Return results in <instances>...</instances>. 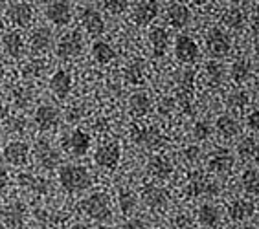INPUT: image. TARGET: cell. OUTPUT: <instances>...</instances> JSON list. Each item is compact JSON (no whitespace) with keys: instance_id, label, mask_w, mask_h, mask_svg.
<instances>
[{"instance_id":"1","label":"cell","mask_w":259,"mask_h":229,"mask_svg":"<svg viewBox=\"0 0 259 229\" xmlns=\"http://www.w3.org/2000/svg\"><path fill=\"white\" fill-rule=\"evenodd\" d=\"M59 180H61V185H63L66 191H70V193L85 191L87 187H90V184H92L89 170H87L85 167H79V165H68L65 169H61Z\"/></svg>"},{"instance_id":"2","label":"cell","mask_w":259,"mask_h":229,"mask_svg":"<svg viewBox=\"0 0 259 229\" xmlns=\"http://www.w3.org/2000/svg\"><path fill=\"white\" fill-rule=\"evenodd\" d=\"M79 209L89 214L90 218L98 220V222H105V220H109L110 216H112L109 196L103 193L90 194L89 198H85L79 204Z\"/></svg>"},{"instance_id":"3","label":"cell","mask_w":259,"mask_h":229,"mask_svg":"<svg viewBox=\"0 0 259 229\" xmlns=\"http://www.w3.org/2000/svg\"><path fill=\"white\" fill-rule=\"evenodd\" d=\"M219 193V184L217 182H211L209 178H206L204 175L200 173H195L191 176L190 184L186 187V196L190 198H197L200 194H206V196H213V194Z\"/></svg>"},{"instance_id":"4","label":"cell","mask_w":259,"mask_h":229,"mask_svg":"<svg viewBox=\"0 0 259 229\" xmlns=\"http://www.w3.org/2000/svg\"><path fill=\"white\" fill-rule=\"evenodd\" d=\"M131 138L135 140L136 145H142V147H147V149H155L160 145V132L151 127V125H133L131 129Z\"/></svg>"},{"instance_id":"5","label":"cell","mask_w":259,"mask_h":229,"mask_svg":"<svg viewBox=\"0 0 259 229\" xmlns=\"http://www.w3.org/2000/svg\"><path fill=\"white\" fill-rule=\"evenodd\" d=\"M83 51V39H81L79 31H70L59 39V44H57V55L59 57H75Z\"/></svg>"},{"instance_id":"6","label":"cell","mask_w":259,"mask_h":229,"mask_svg":"<svg viewBox=\"0 0 259 229\" xmlns=\"http://www.w3.org/2000/svg\"><path fill=\"white\" fill-rule=\"evenodd\" d=\"M175 55L182 63H195L199 57V46L188 35H179L175 42Z\"/></svg>"},{"instance_id":"7","label":"cell","mask_w":259,"mask_h":229,"mask_svg":"<svg viewBox=\"0 0 259 229\" xmlns=\"http://www.w3.org/2000/svg\"><path fill=\"white\" fill-rule=\"evenodd\" d=\"M96 163L103 169H116L120 163V147L116 143L101 145L100 149L96 150Z\"/></svg>"},{"instance_id":"8","label":"cell","mask_w":259,"mask_h":229,"mask_svg":"<svg viewBox=\"0 0 259 229\" xmlns=\"http://www.w3.org/2000/svg\"><path fill=\"white\" fill-rule=\"evenodd\" d=\"M35 159L42 169H55L61 161V156L57 154V150L52 149V145L46 141H39L35 145Z\"/></svg>"},{"instance_id":"9","label":"cell","mask_w":259,"mask_h":229,"mask_svg":"<svg viewBox=\"0 0 259 229\" xmlns=\"http://www.w3.org/2000/svg\"><path fill=\"white\" fill-rule=\"evenodd\" d=\"M206 48H208V53L211 55V57H217V59H219V57L228 55L230 40L221 30H211L208 39H206Z\"/></svg>"},{"instance_id":"10","label":"cell","mask_w":259,"mask_h":229,"mask_svg":"<svg viewBox=\"0 0 259 229\" xmlns=\"http://www.w3.org/2000/svg\"><path fill=\"white\" fill-rule=\"evenodd\" d=\"M35 123L40 130H52L59 125V110L55 106L42 105L35 112Z\"/></svg>"},{"instance_id":"11","label":"cell","mask_w":259,"mask_h":229,"mask_svg":"<svg viewBox=\"0 0 259 229\" xmlns=\"http://www.w3.org/2000/svg\"><path fill=\"white\" fill-rule=\"evenodd\" d=\"M26 216V207L20 202H13V204H8L4 209L0 211V218L6 225L10 227H20L22 222H24Z\"/></svg>"},{"instance_id":"12","label":"cell","mask_w":259,"mask_h":229,"mask_svg":"<svg viewBox=\"0 0 259 229\" xmlns=\"http://www.w3.org/2000/svg\"><path fill=\"white\" fill-rule=\"evenodd\" d=\"M142 198H144V202L149 205V207L156 209V207H164V205L167 204L169 194H167L165 189L158 187V185L149 184V185H145L144 191H142Z\"/></svg>"},{"instance_id":"13","label":"cell","mask_w":259,"mask_h":229,"mask_svg":"<svg viewBox=\"0 0 259 229\" xmlns=\"http://www.w3.org/2000/svg\"><path fill=\"white\" fill-rule=\"evenodd\" d=\"M65 149H68L74 156H83L90 149V136L83 130H74L70 138L65 141Z\"/></svg>"},{"instance_id":"14","label":"cell","mask_w":259,"mask_h":229,"mask_svg":"<svg viewBox=\"0 0 259 229\" xmlns=\"http://www.w3.org/2000/svg\"><path fill=\"white\" fill-rule=\"evenodd\" d=\"M81 19H83V26H85V30L89 31L90 35L100 37L105 31L103 19H101V15L94 8H85L83 13H81Z\"/></svg>"},{"instance_id":"15","label":"cell","mask_w":259,"mask_h":229,"mask_svg":"<svg viewBox=\"0 0 259 229\" xmlns=\"http://www.w3.org/2000/svg\"><path fill=\"white\" fill-rule=\"evenodd\" d=\"M46 17L57 26H65L72 19V13H70V4L66 2H52V4L46 6Z\"/></svg>"},{"instance_id":"16","label":"cell","mask_w":259,"mask_h":229,"mask_svg":"<svg viewBox=\"0 0 259 229\" xmlns=\"http://www.w3.org/2000/svg\"><path fill=\"white\" fill-rule=\"evenodd\" d=\"M28 154H30V147L26 143H20V141H13L4 149V158L11 165H26Z\"/></svg>"},{"instance_id":"17","label":"cell","mask_w":259,"mask_h":229,"mask_svg":"<svg viewBox=\"0 0 259 229\" xmlns=\"http://www.w3.org/2000/svg\"><path fill=\"white\" fill-rule=\"evenodd\" d=\"M8 17L11 19V22L17 26H26L31 22V17H33V11H31V6L26 4V2H17V4H11L10 10H8Z\"/></svg>"},{"instance_id":"18","label":"cell","mask_w":259,"mask_h":229,"mask_svg":"<svg viewBox=\"0 0 259 229\" xmlns=\"http://www.w3.org/2000/svg\"><path fill=\"white\" fill-rule=\"evenodd\" d=\"M147 170H149L155 178L165 180V178H169L171 173H173V165H171V161L165 158V156H153V158L149 159V163H147Z\"/></svg>"},{"instance_id":"19","label":"cell","mask_w":259,"mask_h":229,"mask_svg":"<svg viewBox=\"0 0 259 229\" xmlns=\"http://www.w3.org/2000/svg\"><path fill=\"white\" fill-rule=\"evenodd\" d=\"M50 88L59 99H65L66 95H68L70 88H72V79H70V75L66 74L65 70H57L50 81Z\"/></svg>"},{"instance_id":"20","label":"cell","mask_w":259,"mask_h":229,"mask_svg":"<svg viewBox=\"0 0 259 229\" xmlns=\"http://www.w3.org/2000/svg\"><path fill=\"white\" fill-rule=\"evenodd\" d=\"M158 2H140L136 6V11H135V19H136V24L138 26H147L151 20L155 19L158 15Z\"/></svg>"},{"instance_id":"21","label":"cell","mask_w":259,"mask_h":229,"mask_svg":"<svg viewBox=\"0 0 259 229\" xmlns=\"http://www.w3.org/2000/svg\"><path fill=\"white\" fill-rule=\"evenodd\" d=\"M254 211H255V205H254V202H250V200H235V202H232V204L228 205L230 218L235 220V222L252 216Z\"/></svg>"},{"instance_id":"22","label":"cell","mask_w":259,"mask_h":229,"mask_svg":"<svg viewBox=\"0 0 259 229\" xmlns=\"http://www.w3.org/2000/svg\"><path fill=\"white\" fill-rule=\"evenodd\" d=\"M167 20L175 28H184L190 22V10H188V6L180 4V2L171 4L167 8Z\"/></svg>"},{"instance_id":"23","label":"cell","mask_w":259,"mask_h":229,"mask_svg":"<svg viewBox=\"0 0 259 229\" xmlns=\"http://www.w3.org/2000/svg\"><path fill=\"white\" fill-rule=\"evenodd\" d=\"M149 39H151V44H153V50H155L156 57H162L167 50V46H169V35H167V31L164 28H153L149 31Z\"/></svg>"},{"instance_id":"24","label":"cell","mask_w":259,"mask_h":229,"mask_svg":"<svg viewBox=\"0 0 259 229\" xmlns=\"http://www.w3.org/2000/svg\"><path fill=\"white\" fill-rule=\"evenodd\" d=\"M209 167H211V170H215V173H226V170H230L234 167V156L225 149L217 150V152L211 156V159H209Z\"/></svg>"},{"instance_id":"25","label":"cell","mask_w":259,"mask_h":229,"mask_svg":"<svg viewBox=\"0 0 259 229\" xmlns=\"http://www.w3.org/2000/svg\"><path fill=\"white\" fill-rule=\"evenodd\" d=\"M4 48L11 57L19 59L20 55H22V50H24V40H22V35H20L19 31H10L4 37Z\"/></svg>"},{"instance_id":"26","label":"cell","mask_w":259,"mask_h":229,"mask_svg":"<svg viewBox=\"0 0 259 229\" xmlns=\"http://www.w3.org/2000/svg\"><path fill=\"white\" fill-rule=\"evenodd\" d=\"M129 106H131V112H133L135 116H144V114H147V110L151 108L149 95L145 94V92H135V94L131 95Z\"/></svg>"},{"instance_id":"27","label":"cell","mask_w":259,"mask_h":229,"mask_svg":"<svg viewBox=\"0 0 259 229\" xmlns=\"http://www.w3.org/2000/svg\"><path fill=\"white\" fill-rule=\"evenodd\" d=\"M215 127L219 130V134H223L225 138H234V136H237L241 132L239 123L234 118H230V116H219Z\"/></svg>"},{"instance_id":"28","label":"cell","mask_w":259,"mask_h":229,"mask_svg":"<svg viewBox=\"0 0 259 229\" xmlns=\"http://www.w3.org/2000/svg\"><path fill=\"white\" fill-rule=\"evenodd\" d=\"M219 220H221V213L215 205H211V204L200 205V209H199L200 224L206 225V227H215V225L219 224Z\"/></svg>"},{"instance_id":"29","label":"cell","mask_w":259,"mask_h":229,"mask_svg":"<svg viewBox=\"0 0 259 229\" xmlns=\"http://www.w3.org/2000/svg\"><path fill=\"white\" fill-rule=\"evenodd\" d=\"M19 182L20 185H24L28 189H31L33 193L37 194H45L48 193V182L39 176H33V175H20L19 176Z\"/></svg>"},{"instance_id":"30","label":"cell","mask_w":259,"mask_h":229,"mask_svg":"<svg viewBox=\"0 0 259 229\" xmlns=\"http://www.w3.org/2000/svg\"><path fill=\"white\" fill-rule=\"evenodd\" d=\"M52 42V31L48 28H39L31 33V48L35 51H42L46 50Z\"/></svg>"},{"instance_id":"31","label":"cell","mask_w":259,"mask_h":229,"mask_svg":"<svg viewBox=\"0 0 259 229\" xmlns=\"http://www.w3.org/2000/svg\"><path fill=\"white\" fill-rule=\"evenodd\" d=\"M92 53H94L96 61L98 63H101V65H107V63H110V61L114 59V50H112V46L107 44V42H94V46H92Z\"/></svg>"},{"instance_id":"32","label":"cell","mask_w":259,"mask_h":229,"mask_svg":"<svg viewBox=\"0 0 259 229\" xmlns=\"http://www.w3.org/2000/svg\"><path fill=\"white\" fill-rule=\"evenodd\" d=\"M223 24L232 28V30H241L244 24V15L239 8H230L223 15Z\"/></svg>"},{"instance_id":"33","label":"cell","mask_w":259,"mask_h":229,"mask_svg":"<svg viewBox=\"0 0 259 229\" xmlns=\"http://www.w3.org/2000/svg\"><path fill=\"white\" fill-rule=\"evenodd\" d=\"M125 79L129 81L131 85H140L144 81V63L142 61H135L133 65L125 68Z\"/></svg>"},{"instance_id":"34","label":"cell","mask_w":259,"mask_h":229,"mask_svg":"<svg viewBox=\"0 0 259 229\" xmlns=\"http://www.w3.org/2000/svg\"><path fill=\"white\" fill-rule=\"evenodd\" d=\"M230 75H232V79H234L235 83H243V81H246V77L250 75L248 61H244V59L235 61L234 66H232V70H230Z\"/></svg>"},{"instance_id":"35","label":"cell","mask_w":259,"mask_h":229,"mask_svg":"<svg viewBox=\"0 0 259 229\" xmlns=\"http://www.w3.org/2000/svg\"><path fill=\"white\" fill-rule=\"evenodd\" d=\"M237 152H239L241 159H252L257 154V141L255 138H244L243 141L237 147Z\"/></svg>"},{"instance_id":"36","label":"cell","mask_w":259,"mask_h":229,"mask_svg":"<svg viewBox=\"0 0 259 229\" xmlns=\"http://www.w3.org/2000/svg\"><path fill=\"white\" fill-rule=\"evenodd\" d=\"M243 187L246 189V193H250V194L257 193V169H255V167H250V169L244 170Z\"/></svg>"},{"instance_id":"37","label":"cell","mask_w":259,"mask_h":229,"mask_svg":"<svg viewBox=\"0 0 259 229\" xmlns=\"http://www.w3.org/2000/svg\"><path fill=\"white\" fill-rule=\"evenodd\" d=\"M120 207L123 213H131L136 207V194L133 191H121L120 193Z\"/></svg>"},{"instance_id":"38","label":"cell","mask_w":259,"mask_h":229,"mask_svg":"<svg viewBox=\"0 0 259 229\" xmlns=\"http://www.w3.org/2000/svg\"><path fill=\"white\" fill-rule=\"evenodd\" d=\"M206 72H208L209 83H211V85H219L221 79H223V70H221V66L215 65V63H208V65H206Z\"/></svg>"},{"instance_id":"39","label":"cell","mask_w":259,"mask_h":229,"mask_svg":"<svg viewBox=\"0 0 259 229\" xmlns=\"http://www.w3.org/2000/svg\"><path fill=\"white\" fill-rule=\"evenodd\" d=\"M246 103H248V94H244V92H237V94L228 97V105L234 108H243Z\"/></svg>"},{"instance_id":"40","label":"cell","mask_w":259,"mask_h":229,"mask_svg":"<svg viewBox=\"0 0 259 229\" xmlns=\"http://www.w3.org/2000/svg\"><path fill=\"white\" fill-rule=\"evenodd\" d=\"M103 6L109 13H121L129 6V2L127 0H110V2H103Z\"/></svg>"},{"instance_id":"41","label":"cell","mask_w":259,"mask_h":229,"mask_svg":"<svg viewBox=\"0 0 259 229\" xmlns=\"http://www.w3.org/2000/svg\"><path fill=\"white\" fill-rule=\"evenodd\" d=\"M211 134V129H209V125L204 123V121H200V123L195 125V129H193V136L197 138L199 141L206 140L208 136Z\"/></svg>"},{"instance_id":"42","label":"cell","mask_w":259,"mask_h":229,"mask_svg":"<svg viewBox=\"0 0 259 229\" xmlns=\"http://www.w3.org/2000/svg\"><path fill=\"white\" fill-rule=\"evenodd\" d=\"M199 156H200V149L199 147H188V149L184 150V158L188 159V161H197L199 159Z\"/></svg>"},{"instance_id":"43","label":"cell","mask_w":259,"mask_h":229,"mask_svg":"<svg viewBox=\"0 0 259 229\" xmlns=\"http://www.w3.org/2000/svg\"><path fill=\"white\" fill-rule=\"evenodd\" d=\"M121 229H147V227H145V224L142 220L133 218V220H127V222L121 225Z\"/></svg>"},{"instance_id":"44","label":"cell","mask_w":259,"mask_h":229,"mask_svg":"<svg viewBox=\"0 0 259 229\" xmlns=\"http://www.w3.org/2000/svg\"><path fill=\"white\" fill-rule=\"evenodd\" d=\"M257 125H259V112L257 110H252L248 114V127L250 129H257Z\"/></svg>"},{"instance_id":"45","label":"cell","mask_w":259,"mask_h":229,"mask_svg":"<svg viewBox=\"0 0 259 229\" xmlns=\"http://www.w3.org/2000/svg\"><path fill=\"white\" fill-rule=\"evenodd\" d=\"M8 180H10V176H8V170H6L4 167H0V189H2V187H6Z\"/></svg>"},{"instance_id":"46","label":"cell","mask_w":259,"mask_h":229,"mask_svg":"<svg viewBox=\"0 0 259 229\" xmlns=\"http://www.w3.org/2000/svg\"><path fill=\"white\" fill-rule=\"evenodd\" d=\"M171 105H173V103H171L169 99H162V103H160V112H162V114H167Z\"/></svg>"},{"instance_id":"47","label":"cell","mask_w":259,"mask_h":229,"mask_svg":"<svg viewBox=\"0 0 259 229\" xmlns=\"http://www.w3.org/2000/svg\"><path fill=\"white\" fill-rule=\"evenodd\" d=\"M70 229H87V225H83V224H75V225H72Z\"/></svg>"},{"instance_id":"48","label":"cell","mask_w":259,"mask_h":229,"mask_svg":"<svg viewBox=\"0 0 259 229\" xmlns=\"http://www.w3.org/2000/svg\"><path fill=\"white\" fill-rule=\"evenodd\" d=\"M243 229H257V227H255V225H244Z\"/></svg>"},{"instance_id":"49","label":"cell","mask_w":259,"mask_h":229,"mask_svg":"<svg viewBox=\"0 0 259 229\" xmlns=\"http://www.w3.org/2000/svg\"><path fill=\"white\" fill-rule=\"evenodd\" d=\"M2 28H4V22H2V17H0V30H2Z\"/></svg>"},{"instance_id":"50","label":"cell","mask_w":259,"mask_h":229,"mask_svg":"<svg viewBox=\"0 0 259 229\" xmlns=\"http://www.w3.org/2000/svg\"><path fill=\"white\" fill-rule=\"evenodd\" d=\"M35 229H48V227H35Z\"/></svg>"},{"instance_id":"51","label":"cell","mask_w":259,"mask_h":229,"mask_svg":"<svg viewBox=\"0 0 259 229\" xmlns=\"http://www.w3.org/2000/svg\"><path fill=\"white\" fill-rule=\"evenodd\" d=\"M186 229H195V227H186Z\"/></svg>"}]
</instances>
